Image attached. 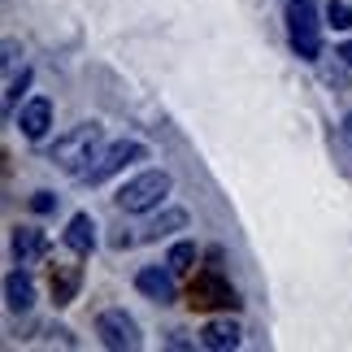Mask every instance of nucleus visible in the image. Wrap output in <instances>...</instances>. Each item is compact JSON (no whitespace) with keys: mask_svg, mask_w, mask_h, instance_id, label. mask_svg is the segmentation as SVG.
Wrapping results in <instances>:
<instances>
[{"mask_svg":"<svg viewBox=\"0 0 352 352\" xmlns=\"http://www.w3.org/2000/svg\"><path fill=\"white\" fill-rule=\"evenodd\" d=\"M100 148H104L100 126H96V122H83V126H74L70 135H61V140L48 148V161H52V166H61V170H70L74 179H83Z\"/></svg>","mask_w":352,"mask_h":352,"instance_id":"nucleus-1","label":"nucleus"},{"mask_svg":"<svg viewBox=\"0 0 352 352\" xmlns=\"http://www.w3.org/2000/svg\"><path fill=\"white\" fill-rule=\"evenodd\" d=\"M170 187H174V179L166 170H140L135 179H126L118 187V209L122 213H153L161 200L170 196Z\"/></svg>","mask_w":352,"mask_h":352,"instance_id":"nucleus-2","label":"nucleus"},{"mask_svg":"<svg viewBox=\"0 0 352 352\" xmlns=\"http://www.w3.org/2000/svg\"><path fill=\"white\" fill-rule=\"evenodd\" d=\"M287 31H292V48L300 52L305 61L322 57V22H318L314 0H292L287 5Z\"/></svg>","mask_w":352,"mask_h":352,"instance_id":"nucleus-3","label":"nucleus"},{"mask_svg":"<svg viewBox=\"0 0 352 352\" xmlns=\"http://www.w3.org/2000/svg\"><path fill=\"white\" fill-rule=\"evenodd\" d=\"M144 157H148V148L140 140H113L96 153V161H91L87 174H83V183H104V179H113V174H122L126 166H135V161H144Z\"/></svg>","mask_w":352,"mask_h":352,"instance_id":"nucleus-4","label":"nucleus"},{"mask_svg":"<svg viewBox=\"0 0 352 352\" xmlns=\"http://www.w3.org/2000/svg\"><path fill=\"white\" fill-rule=\"evenodd\" d=\"M96 331L104 348H140V327H135V318H126V309H104L96 318Z\"/></svg>","mask_w":352,"mask_h":352,"instance_id":"nucleus-5","label":"nucleus"},{"mask_svg":"<svg viewBox=\"0 0 352 352\" xmlns=\"http://www.w3.org/2000/svg\"><path fill=\"white\" fill-rule=\"evenodd\" d=\"M135 287H140L148 300H157V305H174V300H179L174 270H161V265H144L140 274H135Z\"/></svg>","mask_w":352,"mask_h":352,"instance_id":"nucleus-6","label":"nucleus"},{"mask_svg":"<svg viewBox=\"0 0 352 352\" xmlns=\"http://www.w3.org/2000/svg\"><path fill=\"white\" fill-rule=\"evenodd\" d=\"M52 126V100L48 96H31L18 109V131L26 135V140H44Z\"/></svg>","mask_w":352,"mask_h":352,"instance_id":"nucleus-7","label":"nucleus"},{"mask_svg":"<svg viewBox=\"0 0 352 352\" xmlns=\"http://www.w3.org/2000/svg\"><path fill=\"white\" fill-rule=\"evenodd\" d=\"M5 305H9V314H26L35 305V283L26 270H9L5 274Z\"/></svg>","mask_w":352,"mask_h":352,"instance_id":"nucleus-8","label":"nucleus"},{"mask_svg":"<svg viewBox=\"0 0 352 352\" xmlns=\"http://www.w3.org/2000/svg\"><path fill=\"white\" fill-rule=\"evenodd\" d=\"M65 248L74 256H87L96 248V222H91V213H74L70 226H65Z\"/></svg>","mask_w":352,"mask_h":352,"instance_id":"nucleus-9","label":"nucleus"},{"mask_svg":"<svg viewBox=\"0 0 352 352\" xmlns=\"http://www.w3.org/2000/svg\"><path fill=\"white\" fill-rule=\"evenodd\" d=\"M200 344L213 348V352H226V348H239V327L235 322H209L200 331Z\"/></svg>","mask_w":352,"mask_h":352,"instance_id":"nucleus-10","label":"nucleus"},{"mask_svg":"<svg viewBox=\"0 0 352 352\" xmlns=\"http://www.w3.org/2000/svg\"><path fill=\"white\" fill-rule=\"evenodd\" d=\"M44 248H48V239L39 231H31V226H18V231H13V252H18L22 261H39Z\"/></svg>","mask_w":352,"mask_h":352,"instance_id":"nucleus-11","label":"nucleus"},{"mask_svg":"<svg viewBox=\"0 0 352 352\" xmlns=\"http://www.w3.org/2000/svg\"><path fill=\"white\" fill-rule=\"evenodd\" d=\"M196 243L192 239H179V243H174V248H170V256H166V265L174 270V274H183V270H192L196 265Z\"/></svg>","mask_w":352,"mask_h":352,"instance_id":"nucleus-12","label":"nucleus"},{"mask_svg":"<svg viewBox=\"0 0 352 352\" xmlns=\"http://www.w3.org/2000/svg\"><path fill=\"white\" fill-rule=\"evenodd\" d=\"M179 226H187V213H183V209H170V213H161V218L148 226V239H161V235L179 231Z\"/></svg>","mask_w":352,"mask_h":352,"instance_id":"nucleus-13","label":"nucleus"},{"mask_svg":"<svg viewBox=\"0 0 352 352\" xmlns=\"http://www.w3.org/2000/svg\"><path fill=\"white\" fill-rule=\"evenodd\" d=\"M327 26H335V31H352V5L348 0H331L327 5Z\"/></svg>","mask_w":352,"mask_h":352,"instance_id":"nucleus-14","label":"nucleus"},{"mask_svg":"<svg viewBox=\"0 0 352 352\" xmlns=\"http://www.w3.org/2000/svg\"><path fill=\"white\" fill-rule=\"evenodd\" d=\"M31 83V70H22V74H13L9 78V91H5V109H13V104H18V91Z\"/></svg>","mask_w":352,"mask_h":352,"instance_id":"nucleus-15","label":"nucleus"},{"mask_svg":"<svg viewBox=\"0 0 352 352\" xmlns=\"http://www.w3.org/2000/svg\"><path fill=\"white\" fill-rule=\"evenodd\" d=\"M31 209H35V213H52V209H57V200H52V192H35Z\"/></svg>","mask_w":352,"mask_h":352,"instance_id":"nucleus-16","label":"nucleus"},{"mask_svg":"<svg viewBox=\"0 0 352 352\" xmlns=\"http://www.w3.org/2000/svg\"><path fill=\"white\" fill-rule=\"evenodd\" d=\"M340 57H344V61L352 65V44H344V48H340Z\"/></svg>","mask_w":352,"mask_h":352,"instance_id":"nucleus-17","label":"nucleus"},{"mask_svg":"<svg viewBox=\"0 0 352 352\" xmlns=\"http://www.w3.org/2000/svg\"><path fill=\"white\" fill-rule=\"evenodd\" d=\"M348 135H352V113H348Z\"/></svg>","mask_w":352,"mask_h":352,"instance_id":"nucleus-18","label":"nucleus"}]
</instances>
